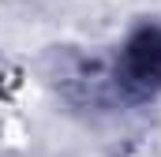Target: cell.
<instances>
[{"label":"cell","mask_w":161,"mask_h":157,"mask_svg":"<svg viewBox=\"0 0 161 157\" xmlns=\"http://www.w3.org/2000/svg\"><path fill=\"white\" fill-rule=\"evenodd\" d=\"M113 90L124 101H146L161 90V26H139L113 64Z\"/></svg>","instance_id":"1"}]
</instances>
